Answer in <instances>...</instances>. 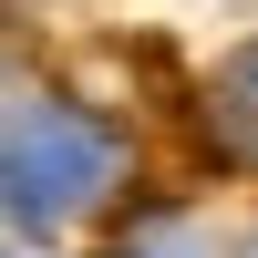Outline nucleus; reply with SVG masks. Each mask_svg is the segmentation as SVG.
I'll return each mask as SVG.
<instances>
[{"label":"nucleus","mask_w":258,"mask_h":258,"mask_svg":"<svg viewBox=\"0 0 258 258\" xmlns=\"http://www.w3.org/2000/svg\"><path fill=\"white\" fill-rule=\"evenodd\" d=\"M114 258H197V238H176V227H165V238H145V248H114Z\"/></svg>","instance_id":"3"},{"label":"nucleus","mask_w":258,"mask_h":258,"mask_svg":"<svg viewBox=\"0 0 258 258\" xmlns=\"http://www.w3.org/2000/svg\"><path fill=\"white\" fill-rule=\"evenodd\" d=\"M248 258H258V248H248Z\"/></svg>","instance_id":"4"},{"label":"nucleus","mask_w":258,"mask_h":258,"mask_svg":"<svg viewBox=\"0 0 258 258\" xmlns=\"http://www.w3.org/2000/svg\"><path fill=\"white\" fill-rule=\"evenodd\" d=\"M207 145H217L227 165H258V41L227 52L217 83H207Z\"/></svg>","instance_id":"2"},{"label":"nucleus","mask_w":258,"mask_h":258,"mask_svg":"<svg viewBox=\"0 0 258 258\" xmlns=\"http://www.w3.org/2000/svg\"><path fill=\"white\" fill-rule=\"evenodd\" d=\"M0 186H11V227L21 238H52L83 207L114 186V135L83 124L73 103H21L11 114V155H0Z\"/></svg>","instance_id":"1"}]
</instances>
